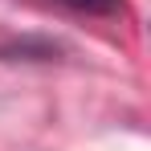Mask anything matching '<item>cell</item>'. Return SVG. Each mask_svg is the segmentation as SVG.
I'll use <instances>...</instances> for the list:
<instances>
[{
	"mask_svg": "<svg viewBox=\"0 0 151 151\" xmlns=\"http://www.w3.org/2000/svg\"><path fill=\"white\" fill-rule=\"evenodd\" d=\"M57 4H65L74 12H86V17H114V12L127 8L123 0H57Z\"/></svg>",
	"mask_w": 151,
	"mask_h": 151,
	"instance_id": "6da1fadb",
	"label": "cell"
}]
</instances>
